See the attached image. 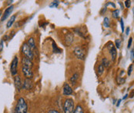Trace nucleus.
I'll list each match as a JSON object with an SVG mask.
<instances>
[{
  "instance_id": "obj_15",
  "label": "nucleus",
  "mask_w": 134,
  "mask_h": 113,
  "mask_svg": "<svg viewBox=\"0 0 134 113\" xmlns=\"http://www.w3.org/2000/svg\"><path fill=\"white\" fill-rule=\"evenodd\" d=\"M15 18H16V15H12V17L9 19V20L7 22V24H6V27L9 28H10V27H12V26L14 24V22H15Z\"/></svg>"
},
{
  "instance_id": "obj_14",
  "label": "nucleus",
  "mask_w": 134,
  "mask_h": 113,
  "mask_svg": "<svg viewBox=\"0 0 134 113\" xmlns=\"http://www.w3.org/2000/svg\"><path fill=\"white\" fill-rule=\"evenodd\" d=\"M78 79H79V73L76 72V73H75V74H73V75H72V76L70 78L69 81H70V82H71L72 85H75V84L76 83V82H77Z\"/></svg>"
},
{
  "instance_id": "obj_6",
  "label": "nucleus",
  "mask_w": 134,
  "mask_h": 113,
  "mask_svg": "<svg viewBox=\"0 0 134 113\" xmlns=\"http://www.w3.org/2000/svg\"><path fill=\"white\" fill-rule=\"evenodd\" d=\"M74 41V35L71 32L66 33L65 36V43L67 46H70Z\"/></svg>"
},
{
  "instance_id": "obj_36",
  "label": "nucleus",
  "mask_w": 134,
  "mask_h": 113,
  "mask_svg": "<svg viewBox=\"0 0 134 113\" xmlns=\"http://www.w3.org/2000/svg\"><path fill=\"white\" fill-rule=\"evenodd\" d=\"M1 15H2V11L0 10V17H1Z\"/></svg>"
},
{
  "instance_id": "obj_12",
  "label": "nucleus",
  "mask_w": 134,
  "mask_h": 113,
  "mask_svg": "<svg viewBox=\"0 0 134 113\" xmlns=\"http://www.w3.org/2000/svg\"><path fill=\"white\" fill-rule=\"evenodd\" d=\"M22 64H23V67H29V68H32L33 66V63L32 62V60H30L29 58H28L26 57H23L22 59Z\"/></svg>"
},
{
  "instance_id": "obj_4",
  "label": "nucleus",
  "mask_w": 134,
  "mask_h": 113,
  "mask_svg": "<svg viewBox=\"0 0 134 113\" xmlns=\"http://www.w3.org/2000/svg\"><path fill=\"white\" fill-rule=\"evenodd\" d=\"M18 64H19V59L18 56H14L13 59L11 63V67H10V72L13 75H15L17 74V69H18Z\"/></svg>"
},
{
  "instance_id": "obj_26",
  "label": "nucleus",
  "mask_w": 134,
  "mask_h": 113,
  "mask_svg": "<svg viewBox=\"0 0 134 113\" xmlns=\"http://www.w3.org/2000/svg\"><path fill=\"white\" fill-rule=\"evenodd\" d=\"M125 5H126V8H130V5H131V1H130V0L125 1Z\"/></svg>"
},
{
  "instance_id": "obj_31",
  "label": "nucleus",
  "mask_w": 134,
  "mask_h": 113,
  "mask_svg": "<svg viewBox=\"0 0 134 113\" xmlns=\"http://www.w3.org/2000/svg\"><path fill=\"white\" fill-rule=\"evenodd\" d=\"M48 113H59L58 111H56V110H50L49 112Z\"/></svg>"
},
{
  "instance_id": "obj_22",
  "label": "nucleus",
  "mask_w": 134,
  "mask_h": 113,
  "mask_svg": "<svg viewBox=\"0 0 134 113\" xmlns=\"http://www.w3.org/2000/svg\"><path fill=\"white\" fill-rule=\"evenodd\" d=\"M120 15V10L119 9H115L113 12V18L115 19H117Z\"/></svg>"
},
{
  "instance_id": "obj_21",
  "label": "nucleus",
  "mask_w": 134,
  "mask_h": 113,
  "mask_svg": "<svg viewBox=\"0 0 134 113\" xmlns=\"http://www.w3.org/2000/svg\"><path fill=\"white\" fill-rule=\"evenodd\" d=\"M73 113H84V112H83V109L81 105H77L76 108H75Z\"/></svg>"
},
{
  "instance_id": "obj_11",
  "label": "nucleus",
  "mask_w": 134,
  "mask_h": 113,
  "mask_svg": "<svg viewBox=\"0 0 134 113\" xmlns=\"http://www.w3.org/2000/svg\"><path fill=\"white\" fill-rule=\"evenodd\" d=\"M109 53L111 55V58H112V61L114 62L116 58V56H117V52H116V47H114L112 43H110V47H109Z\"/></svg>"
},
{
  "instance_id": "obj_7",
  "label": "nucleus",
  "mask_w": 134,
  "mask_h": 113,
  "mask_svg": "<svg viewBox=\"0 0 134 113\" xmlns=\"http://www.w3.org/2000/svg\"><path fill=\"white\" fill-rule=\"evenodd\" d=\"M13 9H14V6L13 5H10L9 7H8L6 9H5V13H4V14L2 16V19H1V21L2 22H4L9 15L10 14L12 13V12L13 11Z\"/></svg>"
},
{
  "instance_id": "obj_20",
  "label": "nucleus",
  "mask_w": 134,
  "mask_h": 113,
  "mask_svg": "<svg viewBox=\"0 0 134 113\" xmlns=\"http://www.w3.org/2000/svg\"><path fill=\"white\" fill-rule=\"evenodd\" d=\"M104 69H105V67H104L102 64H100V65L99 66V67H98V75H101L103 73Z\"/></svg>"
},
{
  "instance_id": "obj_33",
  "label": "nucleus",
  "mask_w": 134,
  "mask_h": 113,
  "mask_svg": "<svg viewBox=\"0 0 134 113\" xmlns=\"http://www.w3.org/2000/svg\"><path fill=\"white\" fill-rule=\"evenodd\" d=\"M121 101H122V99H119V100H118L117 104H116V106H117V107H119V106H120V104Z\"/></svg>"
},
{
  "instance_id": "obj_34",
  "label": "nucleus",
  "mask_w": 134,
  "mask_h": 113,
  "mask_svg": "<svg viewBox=\"0 0 134 113\" xmlns=\"http://www.w3.org/2000/svg\"><path fill=\"white\" fill-rule=\"evenodd\" d=\"M119 4H120V5L121 6V9H123V5H122V4L120 2H119Z\"/></svg>"
},
{
  "instance_id": "obj_13",
  "label": "nucleus",
  "mask_w": 134,
  "mask_h": 113,
  "mask_svg": "<svg viewBox=\"0 0 134 113\" xmlns=\"http://www.w3.org/2000/svg\"><path fill=\"white\" fill-rule=\"evenodd\" d=\"M33 87V84H32V82L30 79H26L23 85V88L26 90H30L32 89Z\"/></svg>"
},
{
  "instance_id": "obj_16",
  "label": "nucleus",
  "mask_w": 134,
  "mask_h": 113,
  "mask_svg": "<svg viewBox=\"0 0 134 113\" xmlns=\"http://www.w3.org/2000/svg\"><path fill=\"white\" fill-rule=\"evenodd\" d=\"M27 44L29 45V46L32 49H34L36 48V43H35V39H34L33 37H31V38L29 39Z\"/></svg>"
},
{
  "instance_id": "obj_8",
  "label": "nucleus",
  "mask_w": 134,
  "mask_h": 113,
  "mask_svg": "<svg viewBox=\"0 0 134 113\" xmlns=\"http://www.w3.org/2000/svg\"><path fill=\"white\" fill-rule=\"evenodd\" d=\"M23 72L26 79H32L33 77V72L32 71V68L29 67H23Z\"/></svg>"
},
{
  "instance_id": "obj_24",
  "label": "nucleus",
  "mask_w": 134,
  "mask_h": 113,
  "mask_svg": "<svg viewBox=\"0 0 134 113\" xmlns=\"http://www.w3.org/2000/svg\"><path fill=\"white\" fill-rule=\"evenodd\" d=\"M120 25H121V30H122V32H124V31H125V28H124V22H123L122 18H121Z\"/></svg>"
},
{
  "instance_id": "obj_28",
  "label": "nucleus",
  "mask_w": 134,
  "mask_h": 113,
  "mask_svg": "<svg viewBox=\"0 0 134 113\" xmlns=\"http://www.w3.org/2000/svg\"><path fill=\"white\" fill-rule=\"evenodd\" d=\"M130 58L132 61H134V47L133 49L131 50V52H130Z\"/></svg>"
},
{
  "instance_id": "obj_27",
  "label": "nucleus",
  "mask_w": 134,
  "mask_h": 113,
  "mask_svg": "<svg viewBox=\"0 0 134 113\" xmlns=\"http://www.w3.org/2000/svg\"><path fill=\"white\" fill-rule=\"evenodd\" d=\"M132 43H133V38H132V37H130V39H129V42H128V46H127V48H128V49H130V48L131 47V45H132Z\"/></svg>"
},
{
  "instance_id": "obj_32",
  "label": "nucleus",
  "mask_w": 134,
  "mask_h": 113,
  "mask_svg": "<svg viewBox=\"0 0 134 113\" xmlns=\"http://www.w3.org/2000/svg\"><path fill=\"white\" fill-rule=\"evenodd\" d=\"M130 28L128 27V28H126V35H129V32H130Z\"/></svg>"
},
{
  "instance_id": "obj_17",
  "label": "nucleus",
  "mask_w": 134,
  "mask_h": 113,
  "mask_svg": "<svg viewBox=\"0 0 134 113\" xmlns=\"http://www.w3.org/2000/svg\"><path fill=\"white\" fill-rule=\"evenodd\" d=\"M52 45H53V51L54 53H61L62 50L59 48H58V46L56 45V44L54 41H53V43H52Z\"/></svg>"
},
{
  "instance_id": "obj_5",
  "label": "nucleus",
  "mask_w": 134,
  "mask_h": 113,
  "mask_svg": "<svg viewBox=\"0 0 134 113\" xmlns=\"http://www.w3.org/2000/svg\"><path fill=\"white\" fill-rule=\"evenodd\" d=\"M73 52H74L75 56L77 57L79 59H81V60H84L85 59V57H86L85 51L82 49V47H80V46L75 47Z\"/></svg>"
},
{
  "instance_id": "obj_30",
  "label": "nucleus",
  "mask_w": 134,
  "mask_h": 113,
  "mask_svg": "<svg viewBox=\"0 0 134 113\" xmlns=\"http://www.w3.org/2000/svg\"><path fill=\"white\" fill-rule=\"evenodd\" d=\"M3 46H4V40H3V39H2V40H1V42H0V52H2V49H3Z\"/></svg>"
},
{
  "instance_id": "obj_2",
  "label": "nucleus",
  "mask_w": 134,
  "mask_h": 113,
  "mask_svg": "<svg viewBox=\"0 0 134 113\" xmlns=\"http://www.w3.org/2000/svg\"><path fill=\"white\" fill-rule=\"evenodd\" d=\"M64 113H73L75 110L74 102L72 99H66L65 100L63 105Z\"/></svg>"
},
{
  "instance_id": "obj_10",
  "label": "nucleus",
  "mask_w": 134,
  "mask_h": 113,
  "mask_svg": "<svg viewBox=\"0 0 134 113\" xmlns=\"http://www.w3.org/2000/svg\"><path fill=\"white\" fill-rule=\"evenodd\" d=\"M63 93L64 96H70L72 94V89L68 83H65L63 88Z\"/></svg>"
},
{
  "instance_id": "obj_25",
  "label": "nucleus",
  "mask_w": 134,
  "mask_h": 113,
  "mask_svg": "<svg viewBox=\"0 0 134 113\" xmlns=\"http://www.w3.org/2000/svg\"><path fill=\"white\" fill-rule=\"evenodd\" d=\"M116 49H120V43H121V41L120 39H116Z\"/></svg>"
},
{
  "instance_id": "obj_18",
  "label": "nucleus",
  "mask_w": 134,
  "mask_h": 113,
  "mask_svg": "<svg viewBox=\"0 0 134 113\" xmlns=\"http://www.w3.org/2000/svg\"><path fill=\"white\" fill-rule=\"evenodd\" d=\"M103 26L104 27L106 28H109V26H110V22H109V19L108 17H105L104 18V20H103Z\"/></svg>"
},
{
  "instance_id": "obj_35",
  "label": "nucleus",
  "mask_w": 134,
  "mask_h": 113,
  "mask_svg": "<svg viewBox=\"0 0 134 113\" xmlns=\"http://www.w3.org/2000/svg\"><path fill=\"white\" fill-rule=\"evenodd\" d=\"M127 96H128V95L126 94V96H124V97L122 98V99H126V98H127Z\"/></svg>"
},
{
  "instance_id": "obj_19",
  "label": "nucleus",
  "mask_w": 134,
  "mask_h": 113,
  "mask_svg": "<svg viewBox=\"0 0 134 113\" xmlns=\"http://www.w3.org/2000/svg\"><path fill=\"white\" fill-rule=\"evenodd\" d=\"M102 65H103L104 67H107V68H108V67L109 66V61L108 60L107 58H103V60H102Z\"/></svg>"
},
{
  "instance_id": "obj_1",
  "label": "nucleus",
  "mask_w": 134,
  "mask_h": 113,
  "mask_svg": "<svg viewBox=\"0 0 134 113\" xmlns=\"http://www.w3.org/2000/svg\"><path fill=\"white\" fill-rule=\"evenodd\" d=\"M28 106L26 102L23 98H19L17 101L15 113H27Z\"/></svg>"
},
{
  "instance_id": "obj_23",
  "label": "nucleus",
  "mask_w": 134,
  "mask_h": 113,
  "mask_svg": "<svg viewBox=\"0 0 134 113\" xmlns=\"http://www.w3.org/2000/svg\"><path fill=\"white\" fill-rule=\"evenodd\" d=\"M59 1H53L50 5H49V7L50 8H54V7H57L58 5H59Z\"/></svg>"
},
{
  "instance_id": "obj_3",
  "label": "nucleus",
  "mask_w": 134,
  "mask_h": 113,
  "mask_svg": "<svg viewBox=\"0 0 134 113\" xmlns=\"http://www.w3.org/2000/svg\"><path fill=\"white\" fill-rule=\"evenodd\" d=\"M22 52L24 55V56L29 58L30 60H32V58L34 57V55H33L32 49L29 46V45L27 44V43H23V45L22 46Z\"/></svg>"
},
{
  "instance_id": "obj_9",
  "label": "nucleus",
  "mask_w": 134,
  "mask_h": 113,
  "mask_svg": "<svg viewBox=\"0 0 134 113\" xmlns=\"http://www.w3.org/2000/svg\"><path fill=\"white\" fill-rule=\"evenodd\" d=\"M14 85L15 87L16 88L17 91H20L23 85H22V82H21V79L19 75H15V78H14Z\"/></svg>"
},
{
  "instance_id": "obj_29",
  "label": "nucleus",
  "mask_w": 134,
  "mask_h": 113,
  "mask_svg": "<svg viewBox=\"0 0 134 113\" xmlns=\"http://www.w3.org/2000/svg\"><path fill=\"white\" fill-rule=\"evenodd\" d=\"M132 70H133V65H130V67L128 68V75H130L131 73H132Z\"/></svg>"
}]
</instances>
